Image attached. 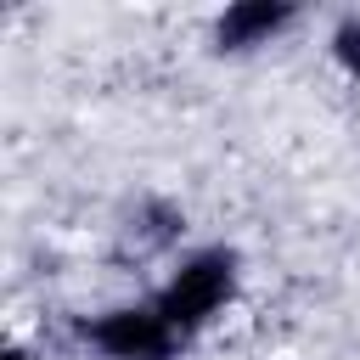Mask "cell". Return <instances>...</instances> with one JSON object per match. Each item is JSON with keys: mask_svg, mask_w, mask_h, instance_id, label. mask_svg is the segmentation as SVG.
Masks as SVG:
<instances>
[{"mask_svg": "<svg viewBox=\"0 0 360 360\" xmlns=\"http://www.w3.org/2000/svg\"><path fill=\"white\" fill-rule=\"evenodd\" d=\"M287 17H292L287 6H236V11H225V17H219V45H225V51L264 45Z\"/></svg>", "mask_w": 360, "mask_h": 360, "instance_id": "obj_1", "label": "cell"}, {"mask_svg": "<svg viewBox=\"0 0 360 360\" xmlns=\"http://www.w3.org/2000/svg\"><path fill=\"white\" fill-rule=\"evenodd\" d=\"M6 360H34V354H22V349H11V354H6Z\"/></svg>", "mask_w": 360, "mask_h": 360, "instance_id": "obj_2", "label": "cell"}]
</instances>
